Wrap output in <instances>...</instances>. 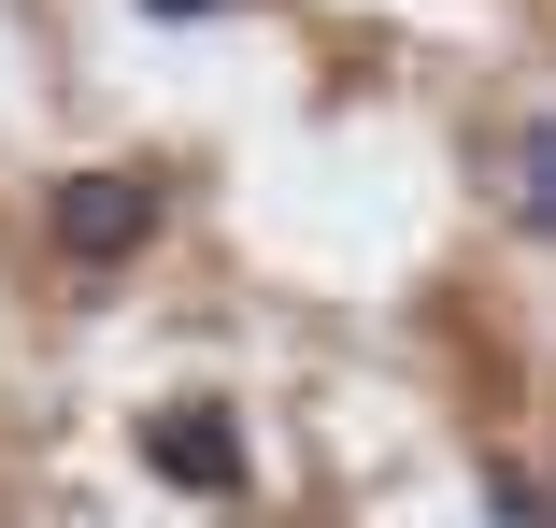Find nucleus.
<instances>
[{"label":"nucleus","mask_w":556,"mask_h":528,"mask_svg":"<svg viewBox=\"0 0 556 528\" xmlns=\"http://www.w3.org/2000/svg\"><path fill=\"white\" fill-rule=\"evenodd\" d=\"M157 243V172H72L58 186V257L72 272H129Z\"/></svg>","instance_id":"1"},{"label":"nucleus","mask_w":556,"mask_h":528,"mask_svg":"<svg viewBox=\"0 0 556 528\" xmlns=\"http://www.w3.org/2000/svg\"><path fill=\"white\" fill-rule=\"evenodd\" d=\"M143 472L186 486V500H243V429H229L214 400H157V414H143Z\"/></svg>","instance_id":"2"},{"label":"nucleus","mask_w":556,"mask_h":528,"mask_svg":"<svg viewBox=\"0 0 556 528\" xmlns=\"http://www.w3.org/2000/svg\"><path fill=\"white\" fill-rule=\"evenodd\" d=\"M514 215L556 243V115H528V129H514Z\"/></svg>","instance_id":"3"},{"label":"nucleus","mask_w":556,"mask_h":528,"mask_svg":"<svg viewBox=\"0 0 556 528\" xmlns=\"http://www.w3.org/2000/svg\"><path fill=\"white\" fill-rule=\"evenodd\" d=\"M485 528H556V486H528V472H485Z\"/></svg>","instance_id":"4"},{"label":"nucleus","mask_w":556,"mask_h":528,"mask_svg":"<svg viewBox=\"0 0 556 528\" xmlns=\"http://www.w3.org/2000/svg\"><path fill=\"white\" fill-rule=\"evenodd\" d=\"M143 15H214V0H143Z\"/></svg>","instance_id":"5"}]
</instances>
